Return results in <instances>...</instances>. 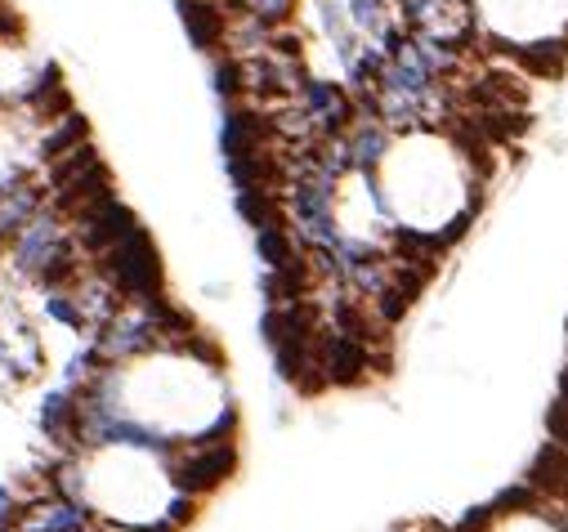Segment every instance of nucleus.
Masks as SVG:
<instances>
[{
  "label": "nucleus",
  "mask_w": 568,
  "mask_h": 532,
  "mask_svg": "<svg viewBox=\"0 0 568 532\" xmlns=\"http://www.w3.org/2000/svg\"><path fill=\"white\" fill-rule=\"evenodd\" d=\"M345 14H350V23L359 28V32H381L385 28V0H350L345 6Z\"/></svg>",
  "instance_id": "nucleus-6"
},
{
  "label": "nucleus",
  "mask_w": 568,
  "mask_h": 532,
  "mask_svg": "<svg viewBox=\"0 0 568 532\" xmlns=\"http://www.w3.org/2000/svg\"><path fill=\"white\" fill-rule=\"evenodd\" d=\"M229 470H234V448H206V452H197V457L179 470V483L193 488V492H206V488H215L219 479H229Z\"/></svg>",
  "instance_id": "nucleus-2"
},
{
  "label": "nucleus",
  "mask_w": 568,
  "mask_h": 532,
  "mask_svg": "<svg viewBox=\"0 0 568 532\" xmlns=\"http://www.w3.org/2000/svg\"><path fill=\"white\" fill-rule=\"evenodd\" d=\"M215 94L224 98V103H238L247 90H242V63L234 59V54H224V59H215Z\"/></svg>",
  "instance_id": "nucleus-5"
},
{
  "label": "nucleus",
  "mask_w": 568,
  "mask_h": 532,
  "mask_svg": "<svg viewBox=\"0 0 568 532\" xmlns=\"http://www.w3.org/2000/svg\"><path fill=\"white\" fill-rule=\"evenodd\" d=\"M528 488L546 492V497H568V457L564 448H546L528 474Z\"/></svg>",
  "instance_id": "nucleus-3"
},
{
  "label": "nucleus",
  "mask_w": 568,
  "mask_h": 532,
  "mask_svg": "<svg viewBox=\"0 0 568 532\" xmlns=\"http://www.w3.org/2000/svg\"><path fill=\"white\" fill-rule=\"evenodd\" d=\"M533 72H546V76H555L559 67H564V59H568V41H550V50H541V45H519L515 50Z\"/></svg>",
  "instance_id": "nucleus-4"
},
{
  "label": "nucleus",
  "mask_w": 568,
  "mask_h": 532,
  "mask_svg": "<svg viewBox=\"0 0 568 532\" xmlns=\"http://www.w3.org/2000/svg\"><path fill=\"white\" fill-rule=\"evenodd\" d=\"M179 19H184L197 50L210 54L224 45V23H229V14H224L219 0H179Z\"/></svg>",
  "instance_id": "nucleus-1"
}]
</instances>
